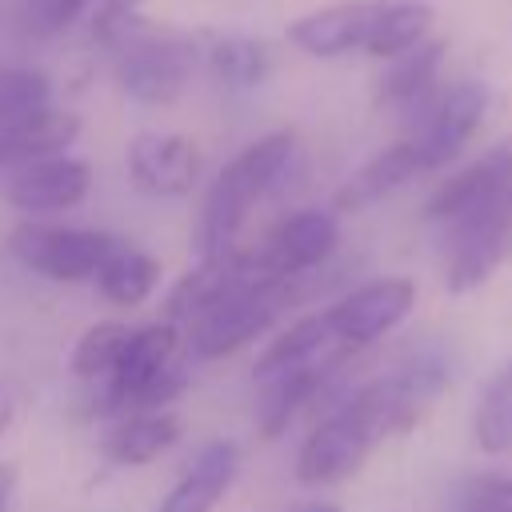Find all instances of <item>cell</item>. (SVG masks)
Wrapping results in <instances>:
<instances>
[{
  "mask_svg": "<svg viewBox=\"0 0 512 512\" xmlns=\"http://www.w3.org/2000/svg\"><path fill=\"white\" fill-rule=\"evenodd\" d=\"M188 348L184 332L168 320H152L132 328L112 376L96 388L104 416H132V412H164L188 388Z\"/></svg>",
  "mask_w": 512,
  "mask_h": 512,
  "instance_id": "obj_3",
  "label": "cell"
},
{
  "mask_svg": "<svg viewBox=\"0 0 512 512\" xmlns=\"http://www.w3.org/2000/svg\"><path fill=\"white\" fill-rule=\"evenodd\" d=\"M80 116L72 108H44L12 128H0V172L20 164H40L56 156H72V144L80 140Z\"/></svg>",
  "mask_w": 512,
  "mask_h": 512,
  "instance_id": "obj_15",
  "label": "cell"
},
{
  "mask_svg": "<svg viewBox=\"0 0 512 512\" xmlns=\"http://www.w3.org/2000/svg\"><path fill=\"white\" fill-rule=\"evenodd\" d=\"M488 104H492V92L484 80H456V84L440 88L436 100L416 120V132L408 136L416 144L420 172L452 164L464 152V144L472 140V132L480 128V120L488 116Z\"/></svg>",
  "mask_w": 512,
  "mask_h": 512,
  "instance_id": "obj_8",
  "label": "cell"
},
{
  "mask_svg": "<svg viewBox=\"0 0 512 512\" xmlns=\"http://www.w3.org/2000/svg\"><path fill=\"white\" fill-rule=\"evenodd\" d=\"M96 292L108 300V304H116V308H136V304H144L152 292H156V284H160V264H156V256L152 252H144V248H136V244H128V240H116V248L108 252V260L100 264V272H96Z\"/></svg>",
  "mask_w": 512,
  "mask_h": 512,
  "instance_id": "obj_21",
  "label": "cell"
},
{
  "mask_svg": "<svg viewBox=\"0 0 512 512\" xmlns=\"http://www.w3.org/2000/svg\"><path fill=\"white\" fill-rule=\"evenodd\" d=\"M456 512H512V476H468L460 484Z\"/></svg>",
  "mask_w": 512,
  "mask_h": 512,
  "instance_id": "obj_26",
  "label": "cell"
},
{
  "mask_svg": "<svg viewBox=\"0 0 512 512\" xmlns=\"http://www.w3.org/2000/svg\"><path fill=\"white\" fill-rule=\"evenodd\" d=\"M412 176H420V156L412 140H396L388 148H380L372 160H364L336 192V212H360L384 196H392L396 188H404Z\"/></svg>",
  "mask_w": 512,
  "mask_h": 512,
  "instance_id": "obj_17",
  "label": "cell"
},
{
  "mask_svg": "<svg viewBox=\"0 0 512 512\" xmlns=\"http://www.w3.org/2000/svg\"><path fill=\"white\" fill-rule=\"evenodd\" d=\"M296 284L276 288H244L232 300L216 304L208 316H200L192 328H184V348L192 360H224L240 348H248L256 336H264L280 312L296 300Z\"/></svg>",
  "mask_w": 512,
  "mask_h": 512,
  "instance_id": "obj_6",
  "label": "cell"
},
{
  "mask_svg": "<svg viewBox=\"0 0 512 512\" xmlns=\"http://www.w3.org/2000/svg\"><path fill=\"white\" fill-rule=\"evenodd\" d=\"M44 108H52V80L28 64H4L0 68V128H12Z\"/></svg>",
  "mask_w": 512,
  "mask_h": 512,
  "instance_id": "obj_24",
  "label": "cell"
},
{
  "mask_svg": "<svg viewBox=\"0 0 512 512\" xmlns=\"http://www.w3.org/2000/svg\"><path fill=\"white\" fill-rule=\"evenodd\" d=\"M444 56H448V44L440 36H428L420 48L404 52L400 60H388L384 64V76L376 84V100L384 108H396V112H408L412 120H420L424 108L440 92Z\"/></svg>",
  "mask_w": 512,
  "mask_h": 512,
  "instance_id": "obj_14",
  "label": "cell"
},
{
  "mask_svg": "<svg viewBox=\"0 0 512 512\" xmlns=\"http://www.w3.org/2000/svg\"><path fill=\"white\" fill-rule=\"evenodd\" d=\"M128 336H132L128 324H120V320H96L92 328H84V332L76 336L72 356H68V372H72L76 380L100 388V384L112 376V368H116V360H120Z\"/></svg>",
  "mask_w": 512,
  "mask_h": 512,
  "instance_id": "obj_23",
  "label": "cell"
},
{
  "mask_svg": "<svg viewBox=\"0 0 512 512\" xmlns=\"http://www.w3.org/2000/svg\"><path fill=\"white\" fill-rule=\"evenodd\" d=\"M88 192H92V164L80 156H56V160L20 164V168L0 172L4 204L24 212L28 220L68 212V208L84 204Z\"/></svg>",
  "mask_w": 512,
  "mask_h": 512,
  "instance_id": "obj_9",
  "label": "cell"
},
{
  "mask_svg": "<svg viewBox=\"0 0 512 512\" xmlns=\"http://www.w3.org/2000/svg\"><path fill=\"white\" fill-rule=\"evenodd\" d=\"M88 8H92V0H24L20 28L32 40H52V36L68 32Z\"/></svg>",
  "mask_w": 512,
  "mask_h": 512,
  "instance_id": "obj_25",
  "label": "cell"
},
{
  "mask_svg": "<svg viewBox=\"0 0 512 512\" xmlns=\"http://www.w3.org/2000/svg\"><path fill=\"white\" fill-rule=\"evenodd\" d=\"M376 12H380V0H340V4L312 8L296 20H288L284 36L296 52H304L312 60H336L348 52H364Z\"/></svg>",
  "mask_w": 512,
  "mask_h": 512,
  "instance_id": "obj_12",
  "label": "cell"
},
{
  "mask_svg": "<svg viewBox=\"0 0 512 512\" xmlns=\"http://www.w3.org/2000/svg\"><path fill=\"white\" fill-rule=\"evenodd\" d=\"M300 160V140L292 128H276L248 148H240L208 184L200 220H196V256L216 260L240 248V232L252 208L288 180Z\"/></svg>",
  "mask_w": 512,
  "mask_h": 512,
  "instance_id": "obj_2",
  "label": "cell"
},
{
  "mask_svg": "<svg viewBox=\"0 0 512 512\" xmlns=\"http://www.w3.org/2000/svg\"><path fill=\"white\" fill-rule=\"evenodd\" d=\"M204 60L212 68V76L232 88V92H252L268 80L272 72V52L260 36L248 32H220L204 40Z\"/></svg>",
  "mask_w": 512,
  "mask_h": 512,
  "instance_id": "obj_20",
  "label": "cell"
},
{
  "mask_svg": "<svg viewBox=\"0 0 512 512\" xmlns=\"http://www.w3.org/2000/svg\"><path fill=\"white\" fill-rule=\"evenodd\" d=\"M436 28V12L432 4L424 0H380V12H376V24L368 32V44L364 52L372 60H400L404 52L420 48Z\"/></svg>",
  "mask_w": 512,
  "mask_h": 512,
  "instance_id": "obj_19",
  "label": "cell"
},
{
  "mask_svg": "<svg viewBox=\"0 0 512 512\" xmlns=\"http://www.w3.org/2000/svg\"><path fill=\"white\" fill-rule=\"evenodd\" d=\"M416 308V280L412 276H376L348 288L336 304L324 308L328 328L340 348L360 352L400 328Z\"/></svg>",
  "mask_w": 512,
  "mask_h": 512,
  "instance_id": "obj_7",
  "label": "cell"
},
{
  "mask_svg": "<svg viewBox=\"0 0 512 512\" xmlns=\"http://www.w3.org/2000/svg\"><path fill=\"white\" fill-rule=\"evenodd\" d=\"M240 472V448L232 440H208L196 448L192 464L164 492L156 512H216Z\"/></svg>",
  "mask_w": 512,
  "mask_h": 512,
  "instance_id": "obj_13",
  "label": "cell"
},
{
  "mask_svg": "<svg viewBox=\"0 0 512 512\" xmlns=\"http://www.w3.org/2000/svg\"><path fill=\"white\" fill-rule=\"evenodd\" d=\"M500 172L472 208L440 228L444 236V284L452 296L476 292L512 256V140L504 144Z\"/></svg>",
  "mask_w": 512,
  "mask_h": 512,
  "instance_id": "obj_4",
  "label": "cell"
},
{
  "mask_svg": "<svg viewBox=\"0 0 512 512\" xmlns=\"http://www.w3.org/2000/svg\"><path fill=\"white\" fill-rule=\"evenodd\" d=\"M344 356H352V352L336 344V336L328 328V316L324 312H308V316L292 320L288 328H280L264 344V352L256 356L252 376L268 380V376H280V372H292V368L328 364V360H344Z\"/></svg>",
  "mask_w": 512,
  "mask_h": 512,
  "instance_id": "obj_16",
  "label": "cell"
},
{
  "mask_svg": "<svg viewBox=\"0 0 512 512\" xmlns=\"http://www.w3.org/2000/svg\"><path fill=\"white\" fill-rule=\"evenodd\" d=\"M16 480H20L16 464L12 460H0V512H8V504L16 496Z\"/></svg>",
  "mask_w": 512,
  "mask_h": 512,
  "instance_id": "obj_28",
  "label": "cell"
},
{
  "mask_svg": "<svg viewBox=\"0 0 512 512\" xmlns=\"http://www.w3.org/2000/svg\"><path fill=\"white\" fill-rule=\"evenodd\" d=\"M92 40L112 56V76L132 104H176L200 44L188 32L152 24L140 8H92Z\"/></svg>",
  "mask_w": 512,
  "mask_h": 512,
  "instance_id": "obj_1",
  "label": "cell"
},
{
  "mask_svg": "<svg viewBox=\"0 0 512 512\" xmlns=\"http://www.w3.org/2000/svg\"><path fill=\"white\" fill-rule=\"evenodd\" d=\"M16 408H20V392H16L12 380L0 376V440H4V432L12 428V420H16Z\"/></svg>",
  "mask_w": 512,
  "mask_h": 512,
  "instance_id": "obj_27",
  "label": "cell"
},
{
  "mask_svg": "<svg viewBox=\"0 0 512 512\" xmlns=\"http://www.w3.org/2000/svg\"><path fill=\"white\" fill-rule=\"evenodd\" d=\"M292 512H344V508L340 504H328V500H312V504H300Z\"/></svg>",
  "mask_w": 512,
  "mask_h": 512,
  "instance_id": "obj_29",
  "label": "cell"
},
{
  "mask_svg": "<svg viewBox=\"0 0 512 512\" xmlns=\"http://www.w3.org/2000/svg\"><path fill=\"white\" fill-rule=\"evenodd\" d=\"M120 236L96 232V228H64V224H40L24 220L8 232V252L20 268L32 276H44L52 284H92L108 252Z\"/></svg>",
  "mask_w": 512,
  "mask_h": 512,
  "instance_id": "obj_5",
  "label": "cell"
},
{
  "mask_svg": "<svg viewBox=\"0 0 512 512\" xmlns=\"http://www.w3.org/2000/svg\"><path fill=\"white\" fill-rule=\"evenodd\" d=\"M176 440H180V420L168 408L164 412H132V416H116L108 424L100 452L116 468H144L156 456H164Z\"/></svg>",
  "mask_w": 512,
  "mask_h": 512,
  "instance_id": "obj_18",
  "label": "cell"
},
{
  "mask_svg": "<svg viewBox=\"0 0 512 512\" xmlns=\"http://www.w3.org/2000/svg\"><path fill=\"white\" fill-rule=\"evenodd\" d=\"M472 440L488 456L512 452V356L484 380L472 408Z\"/></svg>",
  "mask_w": 512,
  "mask_h": 512,
  "instance_id": "obj_22",
  "label": "cell"
},
{
  "mask_svg": "<svg viewBox=\"0 0 512 512\" xmlns=\"http://www.w3.org/2000/svg\"><path fill=\"white\" fill-rule=\"evenodd\" d=\"M128 176L148 196L180 200L200 180V148L176 132H136L128 140Z\"/></svg>",
  "mask_w": 512,
  "mask_h": 512,
  "instance_id": "obj_11",
  "label": "cell"
},
{
  "mask_svg": "<svg viewBox=\"0 0 512 512\" xmlns=\"http://www.w3.org/2000/svg\"><path fill=\"white\" fill-rule=\"evenodd\" d=\"M340 248V224L328 208H296L288 212L272 236L260 244L264 260L272 264V272L280 280L300 284L304 276H312L316 268H324Z\"/></svg>",
  "mask_w": 512,
  "mask_h": 512,
  "instance_id": "obj_10",
  "label": "cell"
}]
</instances>
